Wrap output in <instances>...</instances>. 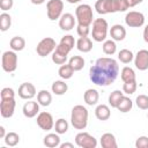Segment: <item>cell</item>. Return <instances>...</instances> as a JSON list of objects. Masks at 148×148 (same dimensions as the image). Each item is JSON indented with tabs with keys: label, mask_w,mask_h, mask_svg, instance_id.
Listing matches in <instances>:
<instances>
[{
	"label": "cell",
	"mask_w": 148,
	"mask_h": 148,
	"mask_svg": "<svg viewBox=\"0 0 148 148\" xmlns=\"http://www.w3.org/2000/svg\"><path fill=\"white\" fill-rule=\"evenodd\" d=\"M125 23L131 28H140L145 23V16L140 12L132 10L126 14L125 16Z\"/></svg>",
	"instance_id": "obj_11"
},
{
	"label": "cell",
	"mask_w": 148,
	"mask_h": 148,
	"mask_svg": "<svg viewBox=\"0 0 148 148\" xmlns=\"http://www.w3.org/2000/svg\"><path fill=\"white\" fill-rule=\"evenodd\" d=\"M124 96V91H120V90H114L110 94L109 96V104L111 108H117L120 98Z\"/></svg>",
	"instance_id": "obj_35"
},
{
	"label": "cell",
	"mask_w": 148,
	"mask_h": 148,
	"mask_svg": "<svg viewBox=\"0 0 148 148\" xmlns=\"http://www.w3.org/2000/svg\"><path fill=\"white\" fill-rule=\"evenodd\" d=\"M138 88V84H136V80L134 81H128V82H124L123 84V91L124 94H127V95H132L135 92Z\"/></svg>",
	"instance_id": "obj_37"
},
{
	"label": "cell",
	"mask_w": 148,
	"mask_h": 148,
	"mask_svg": "<svg viewBox=\"0 0 148 148\" xmlns=\"http://www.w3.org/2000/svg\"><path fill=\"white\" fill-rule=\"evenodd\" d=\"M120 77H121L123 82L134 81V80H135V72L133 71V68H131V67H128V66H125V67L121 69Z\"/></svg>",
	"instance_id": "obj_30"
},
{
	"label": "cell",
	"mask_w": 148,
	"mask_h": 148,
	"mask_svg": "<svg viewBox=\"0 0 148 148\" xmlns=\"http://www.w3.org/2000/svg\"><path fill=\"white\" fill-rule=\"evenodd\" d=\"M57 43L53 38L51 37H45L43 38L36 46V52L38 53V56L40 57H46L50 53H53V51L57 47Z\"/></svg>",
	"instance_id": "obj_9"
},
{
	"label": "cell",
	"mask_w": 148,
	"mask_h": 148,
	"mask_svg": "<svg viewBox=\"0 0 148 148\" xmlns=\"http://www.w3.org/2000/svg\"><path fill=\"white\" fill-rule=\"evenodd\" d=\"M31 1V3H34V5H42V3H44L46 0H30Z\"/></svg>",
	"instance_id": "obj_47"
},
{
	"label": "cell",
	"mask_w": 148,
	"mask_h": 148,
	"mask_svg": "<svg viewBox=\"0 0 148 148\" xmlns=\"http://www.w3.org/2000/svg\"><path fill=\"white\" fill-rule=\"evenodd\" d=\"M64 9L62 0H49L46 3V14L49 20L56 21L61 17Z\"/></svg>",
	"instance_id": "obj_8"
},
{
	"label": "cell",
	"mask_w": 148,
	"mask_h": 148,
	"mask_svg": "<svg viewBox=\"0 0 148 148\" xmlns=\"http://www.w3.org/2000/svg\"><path fill=\"white\" fill-rule=\"evenodd\" d=\"M110 36L113 40L120 42L126 37V29L121 24H114L110 29Z\"/></svg>",
	"instance_id": "obj_18"
},
{
	"label": "cell",
	"mask_w": 148,
	"mask_h": 148,
	"mask_svg": "<svg viewBox=\"0 0 148 148\" xmlns=\"http://www.w3.org/2000/svg\"><path fill=\"white\" fill-rule=\"evenodd\" d=\"M98 98H99V94H98V91H97L96 89H92V88L87 89L86 92H84V95H83V99H84L86 104L91 105V106L95 105V104H97Z\"/></svg>",
	"instance_id": "obj_19"
},
{
	"label": "cell",
	"mask_w": 148,
	"mask_h": 148,
	"mask_svg": "<svg viewBox=\"0 0 148 148\" xmlns=\"http://www.w3.org/2000/svg\"><path fill=\"white\" fill-rule=\"evenodd\" d=\"M102 49H103V52L105 54L112 56L117 51V45H116V43H114L113 39H109V40H104V43L102 45Z\"/></svg>",
	"instance_id": "obj_31"
},
{
	"label": "cell",
	"mask_w": 148,
	"mask_h": 148,
	"mask_svg": "<svg viewBox=\"0 0 148 148\" xmlns=\"http://www.w3.org/2000/svg\"><path fill=\"white\" fill-rule=\"evenodd\" d=\"M67 2H69V3H77V2H80V1H82V0H66Z\"/></svg>",
	"instance_id": "obj_48"
},
{
	"label": "cell",
	"mask_w": 148,
	"mask_h": 148,
	"mask_svg": "<svg viewBox=\"0 0 148 148\" xmlns=\"http://www.w3.org/2000/svg\"><path fill=\"white\" fill-rule=\"evenodd\" d=\"M6 130H5V127L3 126H0V138L1 139H5V136H6Z\"/></svg>",
	"instance_id": "obj_46"
},
{
	"label": "cell",
	"mask_w": 148,
	"mask_h": 148,
	"mask_svg": "<svg viewBox=\"0 0 148 148\" xmlns=\"http://www.w3.org/2000/svg\"><path fill=\"white\" fill-rule=\"evenodd\" d=\"M60 148H74V145L69 143V142H65V143L60 145Z\"/></svg>",
	"instance_id": "obj_45"
},
{
	"label": "cell",
	"mask_w": 148,
	"mask_h": 148,
	"mask_svg": "<svg viewBox=\"0 0 148 148\" xmlns=\"http://www.w3.org/2000/svg\"><path fill=\"white\" fill-rule=\"evenodd\" d=\"M88 110L83 105H75L72 109L71 123L75 130H84L88 125Z\"/></svg>",
	"instance_id": "obj_4"
},
{
	"label": "cell",
	"mask_w": 148,
	"mask_h": 148,
	"mask_svg": "<svg viewBox=\"0 0 148 148\" xmlns=\"http://www.w3.org/2000/svg\"><path fill=\"white\" fill-rule=\"evenodd\" d=\"M76 47L80 52H83V53L90 52L92 49V42L89 37H80L76 42Z\"/></svg>",
	"instance_id": "obj_21"
},
{
	"label": "cell",
	"mask_w": 148,
	"mask_h": 148,
	"mask_svg": "<svg viewBox=\"0 0 148 148\" xmlns=\"http://www.w3.org/2000/svg\"><path fill=\"white\" fill-rule=\"evenodd\" d=\"M101 146L103 148H117V141L112 133H104L101 138Z\"/></svg>",
	"instance_id": "obj_22"
},
{
	"label": "cell",
	"mask_w": 148,
	"mask_h": 148,
	"mask_svg": "<svg viewBox=\"0 0 148 148\" xmlns=\"http://www.w3.org/2000/svg\"><path fill=\"white\" fill-rule=\"evenodd\" d=\"M37 125L44 130V131H50L54 127V121L53 117L49 112H39L37 116Z\"/></svg>",
	"instance_id": "obj_13"
},
{
	"label": "cell",
	"mask_w": 148,
	"mask_h": 148,
	"mask_svg": "<svg viewBox=\"0 0 148 148\" xmlns=\"http://www.w3.org/2000/svg\"><path fill=\"white\" fill-rule=\"evenodd\" d=\"M36 95V88L30 82H23L18 87V96L23 99H31Z\"/></svg>",
	"instance_id": "obj_14"
},
{
	"label": "cell",
	"mask_w": 148,
	"mask_h": 148,
	"mask_svg": "<svg viewBox=\"0 0 148 148\" xmlns=\"http://www.w3.org/2000/svg\"><path fill=\"white\" fill-rule=\"evenodd\" d=\"M95 9L98 14H110L117 12H125L128 9L126 0H97L95 3Z\"/></svg>",
	"instance_id": "obj_3"
},
{
	"label": "cell",
	"mask_w": 148,
	"mask_h": 148,
	"mask_svg": "<svg viewBox=\"0 0 148 148\" xmlns=\"http://www.w3.org/2000/svg\"><path fill=\"white\" fill-rule=\"evenodd\" d=\"M54 128H56V133L58 134H65L68 130V123L66 119L64 118H59L56 124H54Z\"/></svg>",
	"instance_id": "obj_36"
},
{
	"label": "cell",
	"mask_w": 148,
	"mask_h": 148,
	"mask_svg": "<svg viewBox=\"0 0 148 148\" xmlns=\"http://www.w3.org/2000/svg\"><path fill=\"white\" fill-rule=\"evenodd\" d=\"M0 96H1V98H15V92H14V90L12 88L6 87V88H3L1 90Z\"/></svg>",
	"instance_id": "obj_39"
},
{
	"label": "cell",
	"mask_w": 148,
	"mask_h": 148,
	"mask_svg": "<svg viewBox=\"0 0 148 148\" xmlns=\"http://www.w3.org/2000/svg\"><path fill=\"white\" fill-rule=\"evenodd\" d=\"M44 145L49 148H54V147H58L60 146V138L58 135V133H49L44 136Z\"/></svg>",
	"instance_id": "obj_23"
},
{
	"label": "cell",
	"mask_w": 148,
	"mask_h": 148,
	"mask_svg": "<svg viewBox=\"0 0 148 148\" xmlns=\"http://www.w3.org/2000/svg\"><path fill=\"white\" fill-rule=\"evenodd\" d=\"M74 25H75V18L71 13H65L59 18V27L61 30L69 31L74 28Z\"/></svg>",
	"instance_id": "obj_17"
},
{
	"label": "cell",
	"mask_w": 148,
	"mask_h": 148,
	"mask_svg": "<svg viewBox=\"0 0 148 148\" xmlns=\"http://www.w3.org/2000/svg\"><path fill=\"white\" fill-rule=\"evenodd\" d=\"M134 56L132 53V51L127 50V49H123L118 52V59L123 62V64H130L133 60Z\"/></svg>",
	"instance_id": "obj_33"
},
{
	"label": "cell",
	"mask_w": 148,
	"mask_h": 148,
	"mask_svg": "<svg viewBox=\"0 0 148 148\" xmlns=\"http://www.w3.org/2000/svg\"><path fill=\"white\" fill-rule=\"evenodd\" d=\"M75 16L77 20V24L81 25H87L90 27V24H92L94 22V15H92V8L89 5L82 3L80 6L76 7L75 9Z\"/></svg>",
	"instance_id": "obj_5"
},
{
	"label": "cell",
	"mask_w": 148,
	"mask_h": 148,
	"mask_svg": "<svg viewBox=\"0 0 148 148\" xmlns=\"http://www.w3.org/2000/svg\"><path fill=\"white\" fill-rule=\"evenodd\" d=\"M147 117H148V113H147Z\"/></svg>",
	"instance_id": "obj_49"
},
{
	"label": "cell",
	"mask_w": 148,
	"mask_h": 148,
	"mask_svg": "<svg viewBox=\"0 0 148 148\" xmlns=\"http://www.w3.org/2000/svg\"><path fill=\"white\" fill-rule=\"evenodd\" d=\"M75 143L81 148H96L97 140L87 132H80L75 136Z\"/></svg>",
	"instance_id": "obj_10"
},
{
	"label": "cell",
	"mask_w": 148,
	"mask_h": 148,
	"mask_svg": "<svg viewBox=\"0 0 148 148\" xmlns=\"http://www.w3.org/2000/svg\"><path fill=\"white\" fill-rule=\"evenodd\" d=\"M75 45V39L72 35H66L61 37L60 43L57 45L56 50L52 53V61L57 65L66 64L68 59V53Z\"/></svg>",
	"instance_id": "obj_2"
},
{
	"label": "cell",
	"mask_w": 148,
	"mask_h": 148,
	"mask_svg": "<svg viewBox=\"0 0 148 148\" xmlns=\"http://www.w3.org/2000/svg\"><path fill=\"white\" fill-rule=\"evenodd\" d=\"M134 65L139 71L148 69V50L142 49L138 51L134 58Z\"/></svg>",
	"instance_id": "obj_15"
},
{
	"label": "cell",
	"mask_w": 148,
	"mask_h": 148,
	"mask_svg": "<svg viewBox=\"0 0 148 148\" xmlns=\"http://www.w3.org/2000/svg\"><path fill=\"white\" fill-rule=\"evenodd\" d=\"M108 22L104 18H96L92 22L91 36L95 42H104L108 36Z\"/></svg>",
	"instance_id": "obj_6"
},
{
	"label": "cell",
	"mask_w": 148,
	"mask_h": 148,
	"mask_svg": "<svg viewBox=\"0 0 148 148\" xmlns=\"http://www.w3.org/2000/svg\"><path fill=\"white\" fill-rule=\"evenodd\" d=\"M135 103L139 109L141 110H148V96L147 95H139L135 98Z\"/></svg>",
	"instance_id": "obj_38"
},
{
	"label": "cell",
	"mask_w": 148,
	"mask_h": 148,
	"mask_svg": "<svg viewBox=\"0 0 148 148\" xmlns=\"http://www.w3.org/2000/svg\"><path fill=\"white\" fill-rule=\"evenodd\" d=\"M5 143L9 147H14L20 142V135L16 132H9L5 136Z\"/></svg>",
	"instance_id": "obj_34"
},
{
	"label": "cell",
	"mask_w": 148,
	"mask_h": 148,
	"mask_svg": "<svg viewBox=\"0 0 148 148\" xmlns=\"http://www.w3.org/2000/svg\"><path fill=\"white\" fill-rule=\"evenodd\" d=\"M13 5H14V1L13 0H0V8L3 12L10 9L13 7Z\"/></svg>",
	"instance_id": "obj_42"
},
{
	"label": "cell",
	"mask_w": 148,
	"mask_h": 148,
	"mask_svg": "<svg viewBox=\"0 0 148 148\" xmlns=\"http://www.w3.org/2000/svg\"><path fill=\"white\" fill-rule=\"evenodd\" d=\"M143 40L146 42V43H148V24L145 27V29H143Z\"/></svg>",
	"instance_id": "obj_44"
},
{
	"label": "cell",
	"mask_w": 148,
	"mask_h": 148,
	"mask_svg": "<svg viewBox=\"0 0 148 148\" xmlns=\"http://www.w3.org/2000/svg\"><path fill=\"white\" fill-rule=\"evenodd\" d=\"M136 148H148V138L147 136H140L135 141Z\"/></svg>",
	"instance_id": "obj_41"
},
{
	"label": "cell",
	"mask_w": 148,
	"mask_h": 148,
	"mask_svg": "<svg viewBox=\"0 0 148 148\" xmlns=\"http://www.w3.org/2000/svg\"><path fill=\"white\" fill-rule=\"evenodd\" d=\"M95 116L98 120H108L111 116L110 108L105 104H99L95 109Z\"/></svg>",
	"instance_id": "obj_20"
},
{
	"label": "cell",
	"mask_w": 148,
	"mask_h": 148,
	"mask_svg": "<svg viewBox=\"0 0 148 148\" xmlns=\"http://www.w3.org/2000/svg\"><path fill=\"white\" fill-rule=\"evenodd\" d=\"M39 103L35 102V101H29L27 102L23 108H22V112L24 114V117L27 118H34L37 116V113L39 112Z\"/></svg>",
	"instance_id": "obj_16"
},
{
	"label": "cell",
	"mask_w": 148,
	"mask_h": 148,
	"mask_svg": "<svg viewBox=\"0 0 148 148\" xmlns=\"http://www.w3.org/2000/svg\"><path fill=\"white\" fill-rule=\"evenodd\" d=\"M51 89H52V92L56 94V95H64L67 92L68 90V86L65 81H61V80H58V81H54L51 86Z\"/></svg>",
	"instance_id": "obj_24"
},
{
	"label": "cell",
	"mask_w": 148,
	"mask_h": 148,
	"mask_svg": "<svg viewBox=\"0 0 148 148\" xmlns=\"http://www.w3.org/2000/svg\"><path fill=\"white\" fill-rule=\"evenodd\" d=\"M37 102L42 105V106H49L52 102V95L51 92H49L47 90H40L37 94Z\"/></svg>",
	"instance_id": "obj_26"
},
{
	"label": "cell",
	"mask_w": 148,
	"mask_h": 148,
	"mask_svg": "<svg viewBox=\"0 0 148 148\" xmlns=\"http://www.w3.org/2000/svg\"><path fill=\"white\" fill-rule=\"evenodd\" d=\"M119 66L113 58H98L89 69V77L92 83L106 87L113 83L118 76Z\"/></svg>",
	"instance_id": "obj_1"
},
{
	"label": "cell",
	"mask_w": 148,
	"mask_h": 148,
	"mask_svg": "<svg viewBox=\"0 0 148 148\" xmlns=\"http://www.w3.org/2000/svg\"><path fill=\"white\" fill-rule=\"evenodd\" d=\"M76 31H77V35H79L80 37H88V35H89V32H90V29H89V27H87V25L77 24Z\"/></svg>",
	"instance_id": "obj_40"
},
{
	"label": "cell",
	"mask_w": 148,
	"mask_h": 148,
	"mask_svg": "<svg viewBox=\"0 0 148 148\" xmlns=\"http://www.w3.org/2000/svg\"><path fill=\"white\" fill-rule=\"evenodd\" d=\"M132 106H133V102L131 101V98L127 97V96H123L120 98V101H119V103H118L116 109H118L123 113H126L132 109Z\"/></svg>",
	"instance_id": "obj_28"
},
{
	"label": "cell",
	"mask_w": 148,
	"mask_h": 148,
	"mask_svg": "<svg viewBox=\"0 0 148 148\" xmlns=\"http://www.w3.org/2000/svg\"><path fill=\"white\" fill-rule=\"evenodd\" d=\"M9 46H10V49H12L13 51H15V52L22 51V50L25 47V40H24V38L21 37V36H15V37H13V38L10 39Z\"/></svg>",
	"instance_id": "obj_25"
},
{
	"label": "cell",
	"mask_w": 148,
	"mask_h": 148,
	"mask_svg": "<svg viewBox=\"0 0 148 148\" xmlns=\"http://www.w3.org/2000/svg\"><path fill=\"white\" fill-rule=\"evenodd\" d=\"M143 0H126V2H127V5H128V8L130 7H134V6H136V5H139V3H141Z\"/></svg>",
	"instance_id": "obj_43"
},
{
	"label": "cell",
	"mask_w": 148,
	"mask_h": 148,
	"mask_svg": "<svg viewBox=\"0 0 148 148\" xmlns=\"http://www.w3.org/2000/svg\"><path fill=\"white\" fill-rule=\"evenodd\" d=\"M12 25V17L7 13H1L0 14V29L1 31H7Z\"/></svg>",
	"instance_id": "obj_32"
},
{
	"label": "cell",
	"mask_w": 148,
	"mask_h": 148,
	"mask_svg": "<svg viewBox=\"0 0 148 148\" xmlns=\"http://www.w3.org/2000/svg\"><path fill=\"white\" fill-rule=\"evenodd\" d=\"M1 66L2 69L7 73H12L17 68V54L15 51H6L1 57Z\"/></svg>",
	"instance_id": "obj_7"
},
{
	"label": "cell",
	"mask_w": 148,
	"mask_h": 148,
	"mask_svg": "<svg viewBox=\"0 0 148 148\" xmlns=\"http://www.w3.org/2000/svg\"><path fill=\"white\" fill-rule=\"evenodd\" d=\"M68 64L72 66V68H73L75 72H77V71H81V69L84 67V59H83L81 56H73V57L69 59Z\"/></svg>",
	"instance_id": "obj_29"
},
{
	"label": "cell",
	"mask_w": 148,
	"mask_h": 148,
	"mask_svg": "<svg viewBox=\"0 0 148 148\" xmlns=\"http://www.w3.org/2000/svg\"><path fill=\"white\" fill-rule=\"evenodd\" d=\"M74 72H75V71L72 68V66H71L69 64H64V65H61V66L59 67V69H58L59 76H60L61 79H64V80L71 79V77L73 76Z\"/></svg>",
	"instance_id": "obj_27"
},
{
	"label": "cell",
	"mask_w": 148,
	"mask_h": 148,
	"mask_svg": "<svg viewBox=\"0 0 148 148\" xmlns=\"http://www.w3.org/2000/svg\"><path fill=\"white\" fill-rule=\"evenodd\" d=\"M15 98H1L0 102V113L3 118H10L15 111Z\"/></svg>",
	"instance_id": "obj_12"
}]
</instances>
